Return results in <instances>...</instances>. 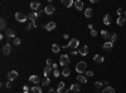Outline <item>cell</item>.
<instances>
[{
  "mask_svg": "<svg viewBox=\"0 0 126 93\" xmlns=\"http://www.w3.org/2000/svg\"><path fill=\"white\" fill-rule=\"evenodd\" d=\"M35 13H37V15H38V17H40V15H42V14L44 13V10H40V9H39L38 11H35Z\"/></svg>",
  "mask_w": 126,
  "mask_h": 93,
  "instance_id": "41",
  "label": "cell"
},
{
  "mask_svg": "<svg viewBox=\"0 0 126 93\" xmlns=\"http://www.w3.org/2000/svg\"><path fill=\"white\" fill-rule=\"evenodd\" d=\"M112 48H113V44L110 42H106V43H103V49L105 50H107V52H110V50H112Z\"/></svg>",
  "mask_w": 126,
  "mask_h": 93,
  "instance_id": "13",
  "label": "cell"
},
{
  "mask_svg": "<svg viewBox=\"0 0 126 93\" xmlns=\"http://www.w3.org/2000/svg\"><path fill=\"white\" fill-rule=\"evenodd\" d=\"M102 84H103V83H101V82H96V83H95V87L97 88V89H100V88L102 87Z\"/></svg>",
  "mask_w": 126,
  "mask_h": 93,
  "instance_id": "38",
  "label": "cell"
},
{
  "mask_svg": "<svg viewBox=\"0 0 126 93\" xmlns=\"http://www.w3.org/2000/svg\"><path fill=\"white\" fill-rule=\"evenodd\" d=\"M93 75H95V73H93L92 71H87L86 72V77H93Z\"/></svg>",
  "mask_w": 126,
  "mask_h": 93,
  "instance_id": "37",
  "label": "cell"
},
{
  "mask_svg": "<svg viewBox=\"0 0 126 93\" xmlns=\"http://www.w3.org/2000/svg\"><path fill=\"white\" fill-rule=\"evenodd\" d=\"M79 45V40L78 39H76V38H73L70 40V43H68V45L67 48H71V49H76V48H78Z\"/></svg>",
  "mask_w": 126,
  "mask_h": 93,
  "instance_id": "3",
  "label": "cell"
},
{
  "mask_svg": "<svg viewBox=\"0 0 126 93\" xmlns=\"http://www.w3.org/2000/svg\"><path fill=\"white\" fill-rule=\"evenodd\" d=\"M101 37H102L103 40H107L108 42V40L111 39V34H110L107 30H101Z\"/></svg>",
  "mask_w": 126,
  "mask_h": 93,
  "instance_id": "9",
  "label": "cell"
},
{
  "mask_svg": "<svg viewBox=\"0 0 126 93\" xmlns=\"http://www.w3.org/2000/svg\"><path fill=\"white\" fill-rule=\"evenodd\" d=\"M5 34L8 38H15V30L14 29H6Z\"/></svg>",
  "mask_w": 126,
  "mask_h": 93,
  "instance_id": "15",
  "label": "cell"
},
{
  "mask_svg": "<svg viewBox=\"0 0 126 93\" xmlns=\"http://www.w3.org/2000/svg\"><path fill=\"white\" fill-rule=\"evenodd\" d=\"M15 19H17L19 23H25L27 20H28V17L24 13H20V11H19V13L15 14Z\"/></svg>",
  "mask_w": 126,
  "mask_h": 93,
  "instance_id": "4",
  "label": "cell"
},
{
  "mask_svg": "<svg viewBox=\"0 0 126 93\" xmlns=\"http://www.w3.org/2000/svg\"><path fill=\"white\" fill-rule=\"evenodd\" d=\"M30 92H32V93H42V88L38 87V86H34V87L30 89Z\"/></svg>",
  "mask_w": 126,
  "mask_h": 93,
  "instance_id": "27",
  "label": "cell"
},
{
  "mask_svg": "<svg viewBox=\"0 0 126 93\" xmlns=\"http://www.w3.org/2000/svg\"><path fill=\"white\" fill-rule=\"evenodd\" d=\"M37 27H38V25H37L35 23H28L25 30H30V29H33V28H37Z\"/></svg>",
  "mask_w": 126,
  "mask_h": 93,
  "instance_id": "29",
  "label": "cell"
},
{
  "mask_svg": "<svg viewBox=\"0 0 126 93\" xmlns=\"http://www.w3.org/2000/svg\"><path fill=\"white\" fill-rule=\"evenodd\" d=\"M30 9H32V10H39V9H40V3L33 1V3L30 4Z\"/></svg>",
  "mask_w": 126,
  "mask_h": 93,
  "instance_id": "20",
  "label": "cell"
},
{
  "mask_svg": "<svg viewBox=\"0 0 126 93\" xmlns=\"http://www.w3.org/2000/svg\"><path fill=\"white\" fill-rule=\"evenodd\" d=\"M63 89H64V82H59V83H58V89H57V92L61 93Z\"/></svg>",
  "mask_w": 126,
  "mask_h": 93,
  "instance_id": "31",
  "label": "cell"
},
{
  "mask_svg": "<svg viewBox=\"0 0 126 93\" xmlns=\"http://www.w3.org/2000/svg\"><path fill=\"white\" fill-rule=\"evenodd\" d=\"M102 93H115V88L113 87H105L102 89Z\"/></svg>",
  "mask_w": 126,
  "mask_h": 93,
  "instance_id": "24",
  "label": "cell"
},
{
  "mask_svg": "<svg viewBox=\"0 0 126 93\" xmlns=\"http://www.w3.org/2000/svg\"><path fill=\"white\" fill-rule=\"evenodd\" d=\"M54 11H56V8L53 5H48L46 9H44V13H46L47 15H52V14H54Z\"/></svg>",
  "mask_w": 126,
  "mask_h": 93,
  "instance_id": "7",
  "label": "cell"
},
{
  "mask_svg": "<svg viewBox=\"0 0 126 93\" xmlns=\"http://www.w3.org/2000/svg\"><path fill=\"white\" fill-rule=\"evenodd\" d=\"M0 29L4 30V31H6V22H5V19H0Z\"/></svg>",
  "mask_w": 126,
  "mask_h": 93,
  "instance_id": "22",
  "label": "cell"
},
{
  "mask_svg": "<svg viewBox=\"0 0 126 93\" xmlns=\"http://www.w3.org/2000/svg\"><path fill=\"white\" fill-rule=\"evenodd\" d=\"M93 60H95L96 63H102L103 60H105V58L101 54H96L95 57H93Z\"/></svg>",
  "mask_w": 126,
  "mask_h": 93,
  "instance_id": "18",
  "label": "cell"
},
{
  "mask_svg": "<svg viewBox=\"0 0 126 93\" xmlns=\"http://www.w3.org/2000/svg\"><path fill=\"white\" fill-rule=\"evenodd\" d=\"M57 91L56 89H53V88H51V89H49V93H56Z\"/></svg>",
  "mask_w": 126,
  "mask_h": 93,
  "instance_id": "46",
  "label": "cell"
},
{
  "mask_svg": "<svg viewBox=\"0 0 126 93\" xmlns=\"http://www.w3.org/2000/svg\"><path fill=\"white\" fill-rule=\"evenodd\" d=\"M88 29H91V30H93V25H92V24H88Z\"/></svg>",
  "mask_w": 126,
  "mask_h": 93,
  "instance_id": "45",
  "label": "cell"
},
{
  "mask_svg": "<svg viewBox=\"0 0 126 93\" xmlns=\"http://www.w3.org/2000/svg\"><path fill=\"white\" fill-rule=\"evenodd\" d=\"M75 6L77 10H82L83 9V1H81V0H76L75 1Z\"/></svg>",
  "mask_w": 126,
  "mask_h": 93,
  "instance_id": "17",
  "label": "cell"
},
{
  "mask_svg": "<svg viewBox=\"0 0 126 93\" xmlns=\"http://www.w3.org/2000/svg\"><path fill=\"white\" fill-rule=\"evenodd\" d=\"M122 13H124V10L121 9V8H119V9H117V15H119V17H122V15H121Z\"/></svg>",
  "mask_w": 126,
  "mask_h": 93,
  "instance_id": "40",
  "label": "cell"
},
{
  "mask_svg": "<svg viewBox=\"0 0 126 93\" xmlns=\"http://www.w3.org/2000/svg\"><path fill=\"white\" fill-rule=\"evenodd\" d=\"M1 53H3L4 55H9V54L11 53V44H10V43H6L5 45L3 47Z\"/></svg>",
  "mask_w": 126,
  "mask_h": 93,
  "instance_id": "6",
  "label": "cell"
},
{
  "mask_svg": "<svg viewBox=\"0 0 126 93\" xmlns=\"http://www.w3.org/2000/svg\"><path fill=\"white\" fill-rule=\"evenodd\" d=\"M91 35H92V37H96V35H97V30H95V29L91 30Z\"/></svg>",
  "mask_w": 126,
  "mask_h": 93,
  "instance_id": "42",
  "label": "cell"
},
{
  "mask_svg": "<svg viewBox=\"0 0 126 93\" xmlns=\"http://www.w3.org/2000/svg\"><path fill=\"white\" fill-rule=\"evenodd\" d=\"M59 71H57V69H53V75L56 77V78H58V77H59Z\"/></svg>",
  "mask_w": 126,
  "mask_h": 93,
  "instance_id": "36",
  "label": "cell"
},
{
  "mask_svg": "<svg viewBox=\"0 0 126 93\" xmlns=\"http://www.w3.org/2000/svg\"><path fill=\"white\" fill-rule=\"evenodd\" d=\"M57 67H58V64L53 63V66H52V68H53V69H57Z\"/></svg>",
  "mask_w": 126,
  "mask_h": 93,
  "instance_id": "44",
  "label": "cell"
},
{
  "mask_svg": "<svg viewBox=\"0 0 126 93\" xmlns=\"http://www.w3.org/2000/svg\"><path fill=\"white\" fill-rule=\"evenodd\" d=\"M116 23H117V25L122 27V25H125V23H126V18L125 17H119L117 20H116Z\"/></svg>",
  "mask_w": 126,
  "mask_h": 93,
  "instance_id": "16",
  "label": "cell"
},
{
  "mask_svg": "<svg viewBox=\"0 0 126 93\" xmlns=\"http://www.w3.org/2000/svg\"><path fill=\"white\" fill-rule=\"evenodd\" d=\"M23 93H29V92H23Z\"/></svg>",
  "mask_w": 126,
  "mask_h": 93,
  "instance_id": "48",
  "label": "cell"
},
{
  "mask_svg": "<svg viewBox=\"0 0 126 93\" xmlns=\"http://www.w3.org/2000/svg\"><path fill=\"white\" fill-rule=\"evenodd\" d=\"M62 4H63L64 6L70 8V6H72L73 4H75V1H73V0H63V1H62Z\"/></svg>",
  "mask_w": 126,
  "mask_h": 93,
  "instance_id": "25",
  "label": "cell"
},
{
  "mask_svg": "<svg viewBox=\"0 0 126 93\" xmlns=\"http://www.w3.org/2000/svg\"><path fill=\"white\" fill-rule=\"evenodd\" d=\"M38 18V15H37V13H29L28 14V20H29L30 23H35V19Z\"/></svg>",
  "mask_w": 126,
  "mask_h": 93,
  "instance_id": "12",
  "label": "cell"
},
{
  "mask_svg": "<svg viewBox=\"0 0 126 93\" xmlns=\"http://www.w3.org/2000/svg\"><path fill=\"white\" fill-rule=\"evenodd\" d=\"M49 83H51V79L49 78H46V79L43 80V86H48Z\"/></svg>",
  "mask_w": 126,
  "mask_h": 93,
  "instance_id": "34",
  "label": "cell"
},
{
  "mask_svg": "<svg viewBox=\"0 0 126 93\" xmlns=\"http://www.w3.org/2000/svg\"><path fill=\"white\" fill-rule=\"evenodd\" d=\"M20 42H22V40H20L19 38H14V40H13V44H14V45H19V44H20Z\"/></svg>",
  "mask_w": 126,
  "mask_h": 93,
  "instance_id": "33",
  "label": "cell"
},
{
  "mask_svg": "<svg viewBox=\"0 0 126 93\" xmlns=\"http://www.w3.org/2000/svg\"><path fill=\"white\" fill-rule=\"evenodd\" d=\"M92 14H93V11H92L91 8H87V9L84 10V15H86V18H91Z\"/></svg>",
  "mask_w": 126,
  "mask_h": 93,
  "instance_id": "26",
  "label": "cell"
},
{
  "mask_svg": "<svg viewBox=\"0 0 126 93\" xmlns=\"http://www.w3.org/2000/svg\"><path fill=\"white\" fill-rule=\"evenodd\" d=\"M8 80H10V82H13L18 78V71H9L8 72Z\"/></svg>",
  "mask_w": 126,
  "mask_h": 93,
  "instance_id": "5",
  "label": "cell"
},
{
  "mask_svg": "<svg viewBox=\"0 0 126 93\" xmlns=\"http://www.w3.org/2000/svg\"><path fill=\"white\" fill-rule=\"evenodd\" d=\"M46 63H47V67H52V66H53V63H52V59H49V58L46 60Z\"/></svg>",
  "mask_w": 126,
  "mask_h": 93,
  "instance_id": "35",
  "label": "cell"
},
{
  "mask_svg": "<svg viewBox=\"0 0 126 93\" xmlns=\"http://www.w3.org/2000/svg\"><path fill=\"white\" fill-rule=\"evenodd\" d=\"M70 74H71L70 68H64V69L62 71V75H64V77H70Z\"/></svg>",
  "mask_w": 126,
  "mask_h": 93,
  "instance_id": "30",
  "label": "cell"
},
{
  "mask_svg": "<svg viewBox=\"0 0 126 93\" xmlns=\"http://www.w3.org/2000/svg\"><path fill=\"white\" fill-rule=\"evenodd\" d=\"M59 64H61V66H63V67H67L68 64H70V58H68L67 54L61 55V58H59Z\"/></svg>",
  "mask_w": 126,
  "mask_h": 93,
  "instance_id": "2",
  "label": "cell"
},
{
  "mask_svg": "<svg viewBox=\"0 0 126 93\" xmlns=\"http://www.w3.org/2000/svg\"><path fill=\"white\" fill-rule=\"evenodd\" d=\"M86 69H87V64H86V62H78V63L76 64V72H77L78 74L83 73V72H87Z\"/></svg>",
  "mask_w": 126,
  "mask_h": 93,
  "instance_id": "1",
  "label": "cell"
},
{
  "mask_svg": "<svg viewBox=\"0 0 126 93\" xmlns=\"http://www.w3.org/2000/svg\"><path fill=\"white\" fill-rule=\"evenodd\" d=\"M70 89H71L72 92H79V91H81V87H79L78 83H73L72 86H71Z\"/></svg>",
  "mask_w": 126,
  "mask_h": 93,
  "instance_id": "19",
  "label": "cell"
},
{
  "mask_svg": "<svg viewBox=\"0 0 126 93\" xmlns=\"http://www.w3.org/2000/svg\"><path fill=\"white\" fill-rule=\"evenodd\" d=\"M46 29L48 30V31H52V30H54L56 29V23L54 22H49L46 25Z\"/></svg>",
  "mask_w": 126,
  "mask_h": 93,
  "instance_id": "14",
  "label": "cell"
},
{
  "mask_svg": "<svg viewBox=\"0 0 126 93\" xmlns=\"http://www.w3.org/2000/svg\"><path fill=\"white\" fill-rule=\"evenodd\" d=\"M78 54L81 55H87L88 54V45H83V47H81L79 49H78Z\"/></svg>",
  "mask_w": 126,
  "mask_h": 93,
  "instance_id": "8",
  "label": "cell"
},
{
  "mask_svg": "<svg viewBox=\"0 0 126 93\" xmlns=\"http://www.w3.org/2000/svg\"><path fill=\"white\" fill-rule=\"evenodd\" d=\"M29 80H30L33 84H39V83H40L39 75H30V77H29Z\"/></svg>",
  "mask_w": 126,
  "mask_h": 93,
  "instance_id": "11",
  "label": "cell"
},
{
  "mask_svg": "<svg viewBox=\"0 0 126 93\" xmlns=\"http://www.w3.org/2000/svg\"><path fill=\"white\" fill-rule=\"evenodd\" d=\"M77 80H78L79 83H86L87 82V77L82 75V74H78V75H77Z\"/></svg>",
  "mask_w": 126,
  "mask_h": 93,
  "instance_id": "21",
  "label": "cell"
},
{
  "mask_svg": "<svg viewBox=\"0 0 126 93\" xmlns=\"http://www.w3.org/2000/svg\"><path fill=\"white\" fill-rule=\"evenodd\" d=\"M59 50H61V47L58 44H53V45H52V52H53V53H58Z\"/></svg>",
  "mask_w": 126,
  "mask_h": 93,
  "instance_id": "28",
  "label": "cell"
},
{
  "mask_svg": "<svg viewBox=\"0 0 126 93\" xmlns=\"http://www.w3.org/2000/svg\"><path fill=\"white\" fill-rule=\"evenodd\" d=\"M103 24L105 25H110V24H111V17H110L108 14H106L103 17Z\"/></svg>",
  "mask_w": 126,
  "mask_h": 93,
  "instance_id": "23",
  "label": "cell"
},
{
  "mask_svg": "<svg viewBox=\"0 0 126 93\" xmlns=\"http://www.w3.org/2000/svg\"><path fill=\"white\" fill-rule=\"evenodd\" d=\"M116 40H117V35H116V34H111V39H110V42L113 44V43L116 42Z\"/></svg>",
  "mask_w": 126,
  "mask_h": 93,
  "instance_id": "32",
  "label": "cell"
},
{
  "mask_svg": "<svg viewBox=\"0 0 126 93\" xmlns=\"http://www.w3.org/2000/svg\"><path fill=\"white\" fill-rule=\"evenodd\" d=\"M124 17L126 18V10H124Z\"/></svg>",
  "mask_w": 126,
  "mask_h": 93,
  "instance_id": "47",
  "label": "cell"
},
{
  "mask_svg": "<svg viewBox=\"0 0 126 93\" xmlns=\"http://www.w3.org/2000/svg\"><path fill=\"white\" fill-rule=\"evenodd\" d=\"M5 86H6V88H11V87H13V82H10V80H8Z\"/></svg>",
  "mask_w": 126,
  "mask_h": 93,
  "instance_id": "39",
  "label": "cell"
},
{
  "mask_svg": "<svg viewBox=\"0 0 126 93\" xmlns=\"http://www.w3.org/2000/svg\"><path fill=\"white\" fill-rule=\"evenodd\" d=\"M51 73H53V68H52V67H46V68H44L43 74H44L46 78H49V74Z\"/></svg>",
  "mask_w": 126,
  "mask_h": 93,
  "instance_id": "10",
  "label": "cell"
},
{
  "mask_svg": "<svg viewBox=\"0 0 126 93\" xmlns=\"http://www.w3.org/2000/svg\"><path fill=\"white\" fill-rule=\"evenodd\" d=\"M23 91H24V92H29L30 89H29V88H28L27 86H24V87H23Z\"/></svg>",
  "mask_w": 126,
  "mask_h": 93,
  "instance_id": "43",
  "label": "cell"
}]
</instances>
